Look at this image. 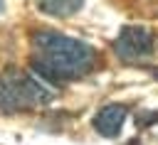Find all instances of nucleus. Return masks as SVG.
<instances>
[{"label":"nucleus","mask_w":158,"mask_h":145,"mask_svg":"<svg viewBox=\"0 0 158 145\" xmlns=\"http://www.w3.org/2000/svg\"><path fill=\"white\" fill-rule=\"evenodd\" d=\"M99 64V54L84 39L69 37L57 29H40L32 34L30 66L42 81L62 84L91 74Z\"/></svg>","instance_id":"nucleus-1"},{"label":"nucleus","mask_w":158,"mask_h":145,"mask_svg":"<svg viewBox=\"0 0 158 145\" xmlns=\"http://www.w3.org/2000/svg\"><path fill=\"white\" fill-rule=\"evenodd\" d=\"M5 79H7L10 88H12V96H15L17 106H20V111L49 106V103L54 101V91L47 88L37 74H27V71L10 69V71L5 74Z\"/></svg>","instance_id":"nucleus-2"},{"label":"nucleus","mask_w":158,"mask_h":145,"mask_svg":"<svg viewBox=\"0 0 158 145\" xmlns=\"http://www.w3.org/2000/svg\"><path fill=\"white\" fill-rule=\"evenodd\" d=\"M114 49H116V54L121 59L133 61V59L151 57L153 49H156V42H153V34L146 27L128 25V27H121V32H118V37L114 42Z\"/></svg>","instance_id":"nucleus-3"},{"label":"nucleus","mask_w":158,"mask_h":145,"mask_svg":"<svg viewBox=\"0 0 158 145\" xmlns=\"http://www.w3.org/2000/svg\"><path fill=\"white\" fill-rule=\"evenodd\" d=\"M126 116H128V108H126L123 103H109V106H104V108L96 111L91 125H94V130H96L99 135H104V138H116V135L121 133L123 123H126Z\"/></svg>","instance_id":"nucleus-4"},{"label":"nucleus","mask_w":158,"mask_h":145,"mask_svg":"<svg viewBox=\"0 0 158 145\" xmlns=\"http://www.w3.org/2000/svg\"><path fill=\"white\" fill-rule=\"evenodd\" d=\"M84 0H37V10L49 17H72L79 12Z\"/></svg>","instance_id":"nucleus-5"},{"label":"nucleus","mask_w":158,"mask_h":145,"mask_svg":"<svg viewBox=\"0 0 158 145\" xmlns=\"http://www.w3.org/2000/svg\"><path fill=\"white\" fill-rule=\"evenodd\" d=\"M17 111H20V106L12 96V88L5 79V74H0V113H17Z\"/></svg>","instance_id":"nucleus-6"},{"label":"nucleus","mask_w":158,"mask_h":145,"mask_svg":"<svg viewBox=\"0 0 158 145\" xmlns=\"http://www.w3.org/2000/svg\"><path fill=\"white\" fill-rule=\"evenodd\" d=\"M151 76H153V79L158 81V66H153V69H151Z\"/></svg>","instance_id":"nucleus-7"}]
</instances>
